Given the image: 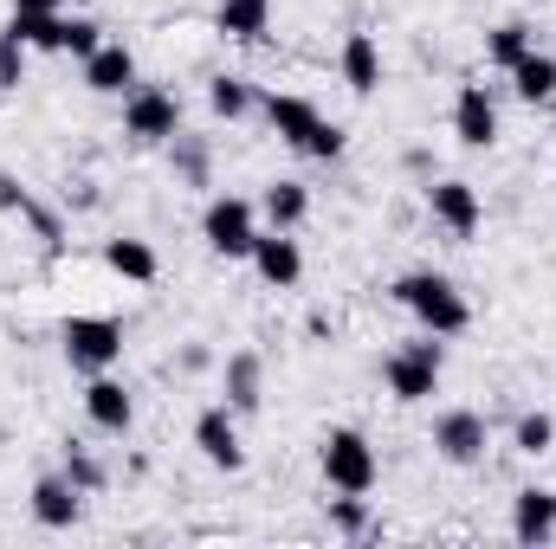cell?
I'll list each match as a JSON object with an SVG mask.
<instances>
[{
    "label": "cell",
    "instance_id": "4316f807",
    "mask_svg": "<svg viewBox=\"0 0 556 549\" xmlns=\"http://www.w3.org/2000/svg\"><path fill=\"white\" fill-rule=\"evenodd\" d=\"M207 111L227 117V124H240V117L253 111V85H247V78H214V85H207Z\"/></svg>",
    "mask_w": 556,
    "mask_h": 549
},
{
    "label": "cell",
    "instance_id": "277c9868",
    "mask_svg": "<svg viewBox=\"0 0 556 549\" xmlns=\"http://www.w3.org/2000/svg\"><path fill=\"white\" fill-rule=\"evenodd\" d=\"M201 240L220 253V259H253V240H260V207L240 201V194H214L207 214H201Z\"/></svg>",
    "mask_w": 556,
    "mask_h": 549
},
{
    "label": "cell",
    "instance_id": "30bf717a",
    "mask_svg": "<svg viewBox=\"0 0 556 549\" xmlns=\"http://www.w3.org/2000/svg\"><path fill=\"white\" fill-rule=\"evenodd\" d=\"M453 137L466 142V149H492L498 142V104H492L485 85H459V98H453Z\"/></svg>",
    "mask_w": 556,
    "mask_h": 549
},
{
    "label": "cell",
    "instance_id": "4fadbf2b",
    "mask_svg": "<svg viewBox=\"0 0 556 549\" xmlns=\"http://www.w3.org/2000/svg\"><path fill=\"white\" fill-rule=\"evenodd\" d=\"M85 85L98 91V98H124L130 85H137V59H130V46H117V39H104L91 59H85Z\"/></svg>",
    "mask_w": 556,
    "mask_h": 549
},
{
    "label": "cell",
    "instance_id": "5bb4252c",
    "mask_svg": "<svg viewBox=\"0 0 556 549\" xmlns=\"http://www.w3.org/2000/svg\"><path fill=\"white\" fill-rule=\"evenodd\" d=\"M78 511H85V491H78L65 472L33 485V524H46V531H72V524H78Z\"/></svg>",
    "mask_w": 556,
    "mask_h": 549
},
{
    "label": "cell",
    "instance_id": "83f0119b",
    "mask_svg": "<svg viewBox=\"0 0 556 549\" xmlns=\"http://www.w3.org/2000/svg\"><path fill=\"white\" fill-rule=\"evenodd\" d=\"M65 478H72L85 498H91V491H104V465H98L85 446H65Z\"/></svg>",
    "mask_w": 556,
    "mask_h": 549
},
{
    "label": "cell",
    "instance_id": "d6986e66",
    "mask_svg": "<svg viewBox=\"0 0 556 549\" xmlns=\"http://www.w3.org/2000/svg\"><path fill=\"white\" fill-rule=\"evenodd\" d=\"M260 214H266V227H278V233L304 227V214H311V188H304V181H273V188L260 194Z\"/></svg>",
    "mask_w": 556,
    "mask_h": 549
},
{
    "label": "cell",
    "instance_id": "e575fe53",
    "mask_svg": "<svg viewBox=\"0 0 556 549\" xmlns=\"http://www.w3.org/2000/svg\"><path fill=\"white\" fill-rule=\"evenodd\" d=\"M551 104H556V98H551Z\"/></svg>",
    "mask_w": 556,
    "mask_h": 549
},
{
    "label": "cell",
    "instance_id": "52a82bcc",
    "mask_svg": "<svg viewBox=\"0 0 556 549\" xmlns=\"http://www.w3.org/2000/svg\"><path fill=\"white\" fill-rule=\"evenodd\" d=\"M427 214H433L453 240H472V233L485 227V201H479V188L459 181V175H446V181L427 188Z\"/></svg>",
    "mask_w": 556,
    "mask_h": 549
},
{
    "label": "cell",
    "instance_id": "603a6c76",
    "mask_svg": "<svg viewBox=\"0 0 556 549\" xmlns=\"http://www.w3.org/2000/svg\"><path fill=\"white\" fill-rule=\"evenodd\" d=\"M260 356L253 349H240V356H227V408L233 413H260Z\"/></svg>",
    "mask_w": 556,
    "mask_h": 549
},
{
    "label": "cell",
    "instance_id": "f1b7e54d",
    "mask_svg": "<svg viewBox=\"0 0 556 549\" xmlns=\"http://www.w3.org/2000/svg\"><path fill=\"white\" fill-rule=\"evenodd\" d=\"M26 85V46L0 26V91H20Z\"/></svg>",
    "mask_w": 556,
    "mask_h": 549
},
{
    "label": "cell",
    "instance_id": "7a4b0ae2",
    "mask_svg": "<svg viewBox=\"0 0 556 549\" xmlns=\"http://www.w3.org/2000/svg\"><path fill=\"white\" fill-rule=\"evenodd\" d=\"M317 465H324V485L330 491H350V498H369L376 478H382V459H376V446L356 426H330L324 446H317Z\"/></svg>",
    "mask_w": 556,
    "mask_h": 549
},
{
    "label": "cell",
    "instance_id": "ba28073f",
    "mask_svg": "<svg viewBox=\"0 0 556 549\" xmlns=\"http://www.w3.org/2000/svg\"><path fill=\"white\" fill-rule=\"evenodd\" d=\"M485 439H492V426H485V413H472V408H446L433 420V452L446 465H479Z\"/></svg>",
    "mask_w": 556,
    "mask_h": 549
},
{
    "label": "cell",
    "instance_id": "d6a6232c",
    "mask_svg": "<svg viewBox=\"0 0 556 549\" xmlns=\"http://www.w3.org/2000/svg\"><path fill=\"white\" fill-rule=\"evenodd\" d=\"M26 207H33V194H26L13 175H0V214H26Z\"/></svg>",
    "mask_w": 556,
    "mask_h": 549
},
{
    "label": "cell",
    "instance_id": "ffe728a7",
    "mask_svg": "<svg viewBox=\"0 0 556 549\" xmlns=\"http://www.w3.org/2000/svg\"><path fill=\"white\" fill-rule=\"evenodd\" d=\"M511 91H518L525 104H551V98H556V59H551V52H538V46H531V52L511 65Z\"/></svg>",
    "mask_w": 556,
    "mask_h": 549
},
{
    "label": "cell",
    "instance_id": "9a60e30c",
    "mask_svg": "<svg viewBox=\"0 0 556 549\" xmlns=\"http://www.w3.org/2000/svg\"><path fill=\"white\" fill-rule=\"evenodd\" d=\"M511 537H518V544H551L556 537V491L525 485V491L511 498Z\"/></svg>",
    "mask_w": 556,
    "mask_h": 549
},
{
    "label": "cell",
    "instance_id": "8992f818",
    "mask_svg": "<svg viewBox=\"0 0 556 549\" xmlns=\"http://www.w3.org/2000/svg\"><path fill=\"white\" fill-rule=\"evenodd\" d=\"M181 130V104L162 85H130L124 91V137L130 142H168Z\"/></svg>",
    "mask_w": 556,
    "mask_h": 549
},
{
    "label": "cell",
    "instance_id": "ac0fdd59",
    "mask_svg": "<svg viewBox=\"0 0 556 549\" xmlns=\"http://www.w3.org/2000/svg\"><path fill=\"white\" fill-rule=\"evenodd\" d=\"M214 26H220L227 39L253 46V39H266V26H273V0H220Z\"/></svg>",
    "mask_w": 556,
    "mask_h": 549
},
{
    "label": "cell",
    "instance_id": "836d02e7",
    "mask_svg": "<svg viewBox=\"0 0 556 549\" xmlns=\"http://www.w3.org/2000/svg\"><path fill=\"white\" fill-rule=\"evenodd\" d=\"M65 0H13V13H59Z\"/></svg>",
    "mask_w": 556,
    "mask_h": 549
},
{
    "label": "cell",
    "instance_id": "f546056e",
    "mask_svg": "<svg viewBox=\"0 0 556 549\" xmlns=\"http://www.w3.org/2000/svg\"><path fill=\"white\" fill-rule=\"evenodd\" d=\"M98 46H104V26H98V20H65V52H72L78 65H85Z\"/></svg>",
    "mask_w": 556,
    "mask_h": 549
},
{
    "label": "cell",
    "instance_id": "4dcf8cb0",
    "mask_svg": "<svg viewBox=\"0 0 556 549\" xmlns=\"http://www.w3.org/2000/svg\"><path fill=\"white\" fill-rule=\"evenodd\" d=\"M343 142H350V130H343V124H324V117H317V130H311V142H304L298 155H317V162H337V155H343Z\"/></svg>",
    "mask_w": 556,
    "mask_h": 549
},
{
    "label": "cell",
    "instance_id": "e0dca14e",
    "mask_svg": "<svg viewBox=\"0 0 556 549\" xmlns=\"http://www.w3.org/2000/svg\"><path fill=\"white\" fill-rule=\"evenodd\" d=\"M266 124H273L278 142L304 149L311 130H317V104H311V98H291V91H273V98H266Z\"/></svg>",
    "mask_w": 556,
    "mask_h": 549
},
{
    "label": "cell",
    "instance_id": "484cf974",
    "mask_svg": "<svg viewBox=\"0 0 556 549\" xmlns=\"http://www.w3.org/2000/svg\"><path fill=\"white\" fill-rule=\"evenodd\" d=\"M511 446H518L525 459H544V452L556 446V420H551L544 408H538V413H518V426H511Z\"/></svg>",
    "mask_w": 556,
    "mask_h": 549
},
{
    "label": "cell",
    "instance_id": "1f68e13d",
    "mask_svg": "<svg viewBox=\"0 0 556 549\" xmlns=\"http://www.w3.org/2000/svg\"><path fill=\"white\" fill-rule=\"evenodd\" d=\"M330 524H337V531H343V537H363V531H369V505H363V498H350V491H343V498H337V505H330Z\"/></svg>",
    "mask_w": 556,
    "mask_h": 549
},
{
    "label": "cell",
    "instance_id": "7402d4cb",
    "mask_svg": "<svg viewBox=\"0 0 556 549\" xmlns=\"http://www.w3.org/2000/svg\"><path fill=\"white\" fill-rule=\"evenodd\" d=\"M104 266L117 278H130V284H155V246L149 240H104Z\"/></svg>",
    "mask_w": 556,
    "mask_h": 549
},
{
    "label": "cell",
    "instance_id": "8fae6325",
    "mask_svg": "<svg viewBox=\"0 0 556 549\" xmlns=\"http://www.w3.org/2000/svg\"><path fill=\"white\" fill-rule=\"evenodd\" d=\"M253 272L266 278V284H273V291H291V284H298V278H304V253H298V240H291V233H260V240H253Z\"/></svg>",
    "mask_w": 556,
    "mask_h": 549
},
{
    "label": "cell",
    "instance_id": "7c38bea8",
    "mask_svg": "<svg viewBox=\"0 0 556 549\" xmlns=\"http://www.w3.org/2000/svg\"><path fill=\"white\" fill-rule=\"evenodd\" d=\"M85 413H91L98 433H130L137 401H130V388H124L117 375H91V388H85Z\"/></svg>",
    "mask_w": 556,
    "mask_h": 549
},
{
    "label": "cell",
    "instance_id": "6da1fadb",
    "mask_svg": "<svg viewBox=\"0 0 556 549\" xmlns=\"http://www.w3.org/2000/svg\"><path fill=\"white\" fill-rule=\"evenodd\" d=\"M395 304L415 317L427 336H459L466 323H472V304L459 297V284L446 272H408L395 278Z\"/></svg>",
    "mask_w": 556,
    "mask_h": 549
},
{
    "label": "cell",
    "instance_id": "9c48e42d",
    "mask_svg": "<svg viewBox=\"0 0 556 549\" xmlns=\"http://www.w3.org/2000/svg\"><path fill=\"white\" fill-rule=\"evenodd\" d=\"M194 446H201V459L214 465V472H240L247 465V446H240V413L227 408H201L194 420Z\"/></svg>",
    "mask_w": 556,
    "mask_h": 549
},
{
    "label": "cell",
    "instance_id": "d4e9b609",
    "mask_svg": "<svg viewBox=\"0 0 556 549\" xmlns=\"http://www.w3.org/2000/svg\"><path fill=\"white\" fill-rule=\"evenodd\" d=\"M168 162H175V175L188 181V188H207V142L201 137H168Z\"/></svg>",
    "mask_w": 556,
    "mask_h": 549
},
{
    "label": "cell",
    "instance_id": "5b68a950",
    "mask_svg": "<svg viewBox=\"0 0 556 549\" xmlns=\"http://www.w3.org/2000/svg\"><path fill=\"white\" fill-rule=\"evenodd\" d=\"M440 369H446L440 336H420V343L395 349V356L382 362V375H389V395H395V401H427V395L440 388Z\"/></svg>",
    "mask_w": 556,
    "mask_h": 549
},
{
    "label": "cell",
    "instance_id": "44dd1931",
    "mask_svg": "<svg viewBox=\"0 0 556 549\" xmlns=\"http://www.w3.org/2000/svg\"><path fill=\"white\" fill-rule=\"evenodd\" d=\"M7 33H13L26 52H65V13H13Z\"/></svg>",
    "mask_w": 556,
    "mask_h": 549
},
{
    "label": "cell",
    "instance_id": "3957f363",
    "mask_svg": "<svg viewBox=\"0 0 556 549\" xmlns=\"http://www.w3.org/2000/svg\"><path fill=\"white\" fill-rule=\"evenodd\" d=\"M59 349L78 375H111L124 362V323L117 317H65Z\"/></svg>",
    "mask_w": 556,
    "mask_h": 549
},
{
    "label": "cell",
    "instance_id": "2e32d148",
    "mask_svg": "<svg viewBox=\"0 0 556 549\" xmlns=\"http://www.w3.org/2000/svg\"><path fill=\"white\" fill-rule=\"evenodd\" d=\"M337 65H343V85H350L356 98H376V91H382V46H376V33H350Z\"/></svg>",
    "mask_w": 556,
    "mask_h": 549
},
{
    "label": "cell",
    "instance_id": "cb8c5ba5",
    "mask_svg": "<svg viewBox=\"0 0 556 549\" xmlns=\"http://www.w3.org/2000/svg\"><path fill=\"white\" fill-rule=\"evenodd\" d=\"M531 46H538V33H531L525 20H505V26H492V33H485V59H492L498 72H511Z\"/></svg>",
    "mask_w": 556,
    "mask_h": 549
}]
</instances>
